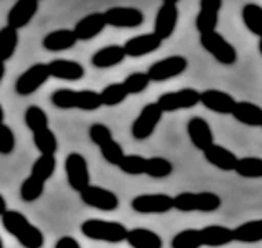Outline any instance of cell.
I'll return each instance as SVG.
<instances>
[{"label":"cell","mask_w":262,"mask_h":248,"mask_svg":"<svg viewBox=\"0 0 262 248\" xmlns=\"http://www.w3.org/2000/svg\"><path fill=\"white\" fill-rule=\"evenodd\" d=\"M4 228L18 240V243L25 248H43L45 235L43 232L35 227L27 217L18 210H7L2 217Z\"/></svg>","instance_id":"cell-1"},{"label":"cell","mask_w":262,"mask_h":248,"mask_svg":"<svg viewBox=\"0 0 262 248\" xmlns=\"http://www.w3.org/2000/svg\"><path fill=\"white\" fill-rule=\"evenodd\" d=\"M51 103L59 109L96 111L102 106L101 94L94 89H56L55 93H51Z\"/></svg>","instance_id":"cell-2"},{"label":"cell","mask_w":262,"mask_h":248,"mask_svg":"<svg viewBox=\"0 0 262 248\" xmlns=\"http://www.w3.org/2000/svg\"><path fill=\"white\" fill-rule=\"evenodd\" d=\"M81 234L89 240L107 243H121L127 240L129 228L121 222L102 220V219H88L81 223Z\"/></svg>","instance_id":"cell-3"},{"label":"cell","mask_w":262,"mask_h":248,"mask_svg":"<svg viewBox=\"0 0 262 248\" xmlns=\"http://www.w3.org/2000/svg\"><path fill=\"white\" fill-rule=\"evenodd\" d=\"M221 197L218 194L201 190V192H180L173 197V208L178 212H216L221 207Z\"/></svg>","instance_id":"cell-4"},{"label":"cell","mask_w":262,"mask_h":248,"mask_svg":"<svg viewBox=\"0 0 262 248\" xmlns=\"http://www.w3.org/2000/svg\"><path fill=\"white\" fill-rule=\"evenodd\" d=\"M200 43L216 62L231 66L237 62V51L220 32H209L205 35H200Z\"/></svg>","instance_id":"cell-5"},{"label":"cell","mask_w":262,"mask_h":248,"mask_svg":"<svg viewBox=\"0 0 262 248\" xmlns=\"http://www.w3.org/2000/svg\"><path fill=\"white\" fill-rule=\"evenodd\" d=\"M163 118V111L157 103H147L144 108L140 109L139 116L136 118V121L132 123L130 134L134 139L137 141H145L155 132L157 126L160 124Z\"/></svg>","instance_id":"cell-6"},{"label":"cell","mask_w":262,"mask_h":248,"mask_svg":"<svg viewBox=\"0 0 262 248\" xmlns=\"http://www.w3.org/2000/svg\"><path fill=\"white\" fill-rule=\"evenodd\" d=\"M64 172L68 179V185L73 190L83 192L91 185V176H89V165L83 154L70 152L64 159Z\"/></svg>","instance_id":"cell-7"},{"label":"cell","mask_w":262,"mask_h":248,"mask_svg":"<svg viewBox=\"0 0 262 248\" xmlns=\"http://www.w3.org/2000/svg\"><path fill=\"white\" fill-rule=\"evenodd\" d=\"M200 91L194 88H182L177 91H168L159 96L155 103L163 112H173L180 109H191L200 104Z\"/></svg>","instance_id":"cell-8"},{"label":"cell","mask_w":262,"mask_h":248,"mask_svg":"<svg viewBox=\"0 0 262 248\" xmlns=\"http://www.w3.org/2000/svg\"><path fill=\"white\" fill-rule=\"evenodd\" d=\"M50 68L48 63H35L25 70L15 81V93L20 96L33 94L50 80Z\"/></svg>","instance_id":"cell-9"},{"label":"cell","mask_w":262,"mask_h":248,"mask_svg":"<svg viewBox=\"0 0 262 248\" xmlns=\"http://www.w3.org/2000/svg\"><path fill=\"white\" fill-rule=\"evenodd\" d=\"M188 68V60L182 55H173V56H167L162 58L159 62L152 63V66L148 68V77L152 81L162 83V81H168L175 77L183 74Z\"/></svg>","instance_id":"cell-10"},{"label":"cell","mask_w":262,"mask_h":248,"mask_svg":"<svg viewBox=\"0 0 262 248\" xmlns=\"http://www.w3.org/2000/svg\"><path fill=\"white\" fill-rule=\"evenodd\" d=\"M134 212L152 215V214H167L173 208V197L168 194H140L130 200Z\"/></svg>","instance_id":"cell-11"},{"label":"cell","mask_w":262,"mask_h":248,"mask_svg":"<svg viewBox=\"0 0 262 248\" xmlns=\"http://www.w3.org/2000/svg\"><path fill=\"white\" fill-rule=\"evenodd\" d=\"M178 4L177 2H163L155 15V24H154V33L160 36L162 40L170 39L175 33V28L178 24Z\"/></svg>","instance_id":"cell-12"},{"label":"cell","mask_w":262,"mask_h":248,"mask_svg":"<svg viewBox=\"0 0 262 248\" xmlns=\"http://www.w3.org/2000/svg\"><path fill=\"white\" fill-rule=\"evenodd\" d=\"M79 197L88 207L102 210V212H112V210H116L119 207L117 195L112 190L104 189V187H99V185L91 184L88 189H84L79 194Z\"/></svg>","instance_id":"cell-13"},{"label":"cell","mask_w":262,"mask_h":248,"mask_svg":"<svg viewBox=\"0 0 262 248\" xmlns=\"http://www.w3.org/2000/svg\"><path fill=\"white\" fill-rule=\"evenodd\" d=\"M109 27L137 28L144 24V13L136 7H111L104 12Z\"/></svg>","instance_id":"cell-14"},{"label":"cell","mask_w":262,"mask_h":248,"mask_svg":"<svg viewBox=\"0 0 262 248\" xmlns=\"http://www.w3.org/2000/svg\"><path fill=\"white\" fill-rule=\"evenodd\" d=\"M186 132L191 141V144L198 149V151H206L209 146L214 144V134L209 123L201 116H193L188 124H186Z\"/></svg>","instance_id":"cell-15"},{"label":"cell","mask_w":262,"mask_h":248,"mask_svg":"<svg viewBox=\"0 0 262 248\" xmlns=\"http://www.w3.org/2000/svg\"><path fill=\"white\" fill-rule=\"evenodd\" d=\"M38 9V0H18L7 13V27L17 30V32L20 28H25L32 22Z\"/></svg>","instance_id":"cell-16"},{"label":"cell","mask_w":262,"mask_h":248,"mask_svg":"<svg viewBox=\"0 0 262 248\" xmlns=\"http://www.w3.org/2000/svg\"><path fill=\"white\" fill-rule=\"evenodd\" d=\"M200 103L203 106L218 115H233L236 108V100L229 93L221 89H205L200 94Z\"/></svg>","instance_id":"cell-17"},{"label":"cell","mask_w":262,"mask_h":248,"mask_svg":"<svg viewBox=\"0 0 262 248\" xmlns=\"http://www.w3.org/2000/svg\"><path fill=\"white\" fill-rule=\"evenodd\" d=\"M221 7H223L221 0H201L200 12L196 15V20H194V27H196L200 35L216 32Z\"/></svg>","instance_id":"cell-18"},{"label":"cell","mask_w":262,"mask_h":248,"mask_svg":"<svg viewBox=\"0 0 262 248\" xmlns=\"http://www.w3.org/2000/svg\"><path fill=\"white\" fill-rule=\"evenodd\" d=\"M162 39L157 36L154 32L152 33H142L137 36H132L125 42L124 45V50H125V55L127 56H132V58H140V56H145V55H150L154 51H157L162 47Z\"/></svg>","instance_id":"cell-19"},{"label":"cell","mask_w":262,"mask_h":248,"mask_svg":"<svg viewBox=\"0 0 262 248\" xmlns=\"http://www.w3.org/2000/svg\"><path fill=\"white\" fill-rule=\"evenodd\" d=\"M106 27H107V22H106V17H104V12H93L81 20H78L76 25L73 28V32L76 33L78 42L79 40L88 42L99 35Z\"/></svg>","instance_id":"cell-20"},{"label":"cell","mask_w":262,"mask_h":248,"mask_svg":"<svg viewBox=\"0 0 262 248\" xmlns=\"http://www.w3.org/2000/svg\"><path fill=\"white\" fill-rule=\"evenodd\" d=\"M51 78L56 80H64V81H78L86 74L84 66L79 62L74 60H66V58H56L51 60L48 63Z\"/></svg>","instance_id":"cell-21"},{"label":"cell","mask_w":262,"mask_h":248,"mask_svg":"<svg viewBox=\"0 0 262 248\" xmlns=\"http://www.w3.org/2000/svg\"><path fill=\"white\" fill-rule=\"evenodd\" d=\"M203 156L208 164H211L213 167L220 169L223 172H234L237 161H239L237 156L233 151H229V149H226L224 146H220V144L209 146L203 152Z\"/></svg>","instance_id":"cell-22"},{"label":"cell","mask_w":262,"mask_h":248,"mask_svg":"<svg viewBox=\"0 0 262 248\" xmlns=\"http://www.w3.org/2000/svg\"><path fill=\"white\" fill-rule=\"evenodd\" d=\"M200 232L203 246L220 248L234 242V228H229L226 225H208V227L200 228Z\"/></svg>","instance_id":"cell-23"},{"label":"cell","mask_w":262,"mask_h":248,"mask_svg":"<svg viewBox=\"0 0 262 248\" xmlns=\"http://www.w3.org/2000/svg\"><path fill=\"white\" fill-rule=\"evenodd\" d=\"M76 43H78V36L70 28L53 30V32L45 35V39L41 42L43 48L48 51H64L73 48Z\"/></svg>","instance_id":"cell-24"},{"label":"cell","mask_w":262,"mask_h":248,"mask_svg":"<svg viewBox=\"0 0 262 248\" xmlns=\"http://www.w3.org/2000/svg\"><path fill=\"white\" fill-rule=\"evenodd\" d=\"M125 50L121 45H107L96 51L91 56V63L96 68H112V66L121 65L125 60Z\"/></svg>","instance_id":"cell-25"},{"label":"cell","mask_w":262,"mask_h":248,"mask_svg":"<svg viewBox=\"0 0 262 248\" xmlns=\"http://www.w3.org/2000/svg\"><path fill=\"white\" fill-rule=\"evenodd\" d=\"M231 116L241 124L252 126V127H262V108L256 103L237 101Z\"/></svg>","instance_id":"cell-26"},{"label":"cell","mask_w":262,"mask_h":248,"mask_svg":"<svg viewBox=\"0 0 262 248\" xmlns=\"http://www.w3.org/2000/svg\"><path fill=\"white\" fill-rule=\"evenodd\" d=\"M127 243L132 248H163L162 237L148 228H132L127 235Z\"/></svg>","instance_id":"cell-27"},{"label":"cell","mask_w":262,"mask_h":248,"mask_svg":"<svg viewBox=\"0 0 262 248\" xmlns=\"http://www.w3.org/2000/svg\"><path fill=\"white\" fill-rule=\"evenodd\" d=\"M234 242L257 243L262 242V219L249 220L234 228Z\"/></svg>","instance_id":"cell-28"},{"label":"cell","mask_w":262,"mask_h":248,"mask_svg":"<svg viewBox=\"0 0 262 248\" xmlns=\"http://www.w3.org/2000/svg\"><path fill=\"white\" fill-rule=\"evenodd\" d=\"M241 17L246 28L252 35L262 36V7L259 4H246L241 10Z\"/></svg>","instance_id":"cell-29"},{"label":"cell","mask_w":262,"mask_h":248,"mask_svg":"<svg viewBox=\"0 0 262 248\" xmlns=\"http://www.w3.org/2000/svg\"><path fill=\"white\" fill-rule=\"evenodd\" d=\"M20 35L17 30L10 27L0 28V62L5 63L15 55V50L18 47Z\"/></svg>","instance_id":"cell-30"},{"label":"cell","mask_w":262,"mask_h":248,"mask_svg":"<svg viewBox=\"0 0 262 248\" xmlns=\"http://www.w3.org/2000/svg\"><path fill=\"white\" fill-rule=\"evenodd\" d=\"M33 144L40 151V156H55L58 151V138L50 127L33 134Z\"/></svg>","instance_id":"cell-31"},{"label":"cell","mask_w":262,"mask_h":248,"mask_svg":"<svg viewBox=\"0 0 262 248\" xmlns=\"http://www.w3.org/2000/svg\"><path fill=\"white\" fill-rule=\"evenodd\" d=\"M99 94H101L102 106H109V108L124 103L125 98L129 96L124 83H111V85H107L102 91H99Z\"/></svg>","instance_id":"cell-32"},{"label":"cell","mask_w":262,"mask_h":248,"mask_svg":"<svg viewBox=\"0 0 262 248\" xmlns=\"http://www.w3.org/2000/svg\"><path fill=\"white\" fill-rule=\"evenodd\" d=\"M171 248H201V232L198 228H185L171 238Z\"/></svg>","instance_id":"cell-33"},{"label":"cell","mask_w":262,"mask_h":248,"mask_svg":"<svg viewBox=\"0 0 262 248\" xmlns=\"http://www.w3.org/2000/svg\"><path fill=\"white\" fill-rule=\"evenodd\" d=\"M56 169V157L55 156H40L32 165V174L36 179H40L41 182L47 184V180H50L55 174Z\"/></svg>","instance_id":"cell-34"},{"label":"cell","mask_w":262,"mask_h":248,"mask_svg":"<svg viewBox=\"0 0 262 248\" xmlns=\"http://www.w3.org/2000/svg\"><path fill=\"white\" fill-rule=\"evenodd\" d=\"M25 124L33 134L40 132L43 129H48V115L40 106H28L25 111Z\"/></svg>","instance_id":"cell-35"},{"label":"cell","mask_w":262,"mask_h":248,"mask_svg":"<svg viewBox=\"0 0 262 248\" xmlns=\"http://www.w3.org/2000/svg\"><path fill=\"white\" fill-rule=\"evenodd\" d=\"M173 172V164L165 157H147L145 174L154 179H165Z\"/></svg>","instance_id":"cell-36"},{"label":"cell","mask_w":262,"mask_h":248,"mask_svg":"<svg viewBox=\"0 0 262 248\" xmlns=\"http://www.w3.org/2000/svg\"><path fill=\"white\" fill-rule=\"evenodd\" d=\"M45 192V182L33 176H28L20 185V199L24 202H35L38 200Z\"/></svg>","instance_id":"cell-37"},{"label":"cell","mask_w":262,"mask_h":248,"mask_svg":"<svg viewBox=\"0 0 262 248\" xmlns=\"http://www.w3.org/2000/svg\"><path fill=\"white\" fill-rule=\"evenodd\" d=\"M234 172L246 179H259L262 177V159L260 157H241Z\"/></svg>","instance_id":"cell-38"},{"label":"cell","mask_w":262,"mask_h":248,"mask_svg":"<svg viewBox=\"0 0 262 248\" xmlns=\"http://www.w3.org/2000/svg\"><path fill=\"white\" fill-rule=\"evenodd\" d=\"M145 165L147 157L140 154H125L121 164H119V169L127 176H142L145 174Z\"/></svg>","instance_id":"cell-39"},{"label":"cell","mask_w":262,"mask_h":248,"mask_svg":"<svg viewBox=\"0 0 262 248\" xmlns=\"http://www.w3.org/2000/svg\"><path fill=\"white\" fill-rule=\"evenodd\" d=\"M150 81L152 80H150V77H148V73L136 71V73H130L122 83H124V86H125L129 94H140L148 88Z\"/></svg>","instance_id":"cell-40"},{"label":"cell","mask_w":262,"mask_h":248,"mask_svg":"<svg viewBox=\"0 0 262 248\" xmlns=\"http://www.w3.org/2000/svg\"><path fill=\"white\" fill-rule=\"evenodd\" d=\"M99 151H101V156H102L104 161H106L107 164H111V165H117V167H119V164H121V161L124 159V156H125L122 146L119 144L116 139H112V141L107 142V144H104L102 147H99Z\"/></svg>","instance_id":"cell-41"},{"label":"cell","mask_w":262,"mask_h":248,"mask_svg":"<svg viewBox=\"0 0 262 248\" xmlns=\"http://www.w3.org/2000/svg\"><path fill=\"white\" fill-rule=\"evenodd\" d=\"M89 139H91L97 147H102L104 144H107L109 141H112V131L106 124L96 123L89 127Z\"/></svg>","instance_id":"cell-42"},{"label":"cell","mask_w":262,"mask_h":248,"mask_svg":"<svg viewBox=\"0 0 262 248\" xmlns=\"http://www.w3.org/2000/svg\"><path fill=\"white\" fill-rule=\"evenodd\" d=\"M15 149V134L10 126L0 124V154L9 156Z\"/></svg>","instance_id":"cell-43"},{"label":"cell","mask_w":262,"mask_h":248,"mask_svg":"<svg viewBox=\"0 0 262 248\" xmlns=\"http://www.w3.org/2000/svg\"><path fill=\"white\" fill-rule=\"evenodd\" d=\"M55 248H81L79 242L74 237H61L58 238V242L55 243Z\"/></svg>","instance_id":"cell-44"},{"label":"cell","mask_w":262,"mask_h":248,"mask_svg":"<svg viewBox=\"0 0 262 248\" xmlns=\"http://www.w3.org/2000/svg\"><path fill=\"white\" fill-rule=\"evenodd\" d=\"M7 202H5V199H4V195L0 194V217H4V214L7 212Z\"/></svg>","instance_id":"cell-45"},{"label":"cell","mask_w":262,"mask_h":248,"mask_svg":"<svg viewBox=\"0 0 262 248\" xmlns=\"http://www.w3.org/2000/svg\"><path fill=\"white\" fill-rule=\"evenodd\" d=\"M4 77H5V63L0 62V83H2Z\"/></svg>","instance_id":"cell-46"},{"label":"cell","mask_w":262,"mask_h":248,"mask_svg":"<svg viewBox=\"0 0 262 248\" xmlns=\"http://www.w3.org/2000/svg\"><path fill=\"white\" fill-rule=\"evenodd\" d=\"M4 119H5V112H4L2 104H0V124H4Z\"/></svg>","instance_id":"cell-47"},{"label":"cell","mask_w":262,"mask_h":248,"mask_svg":"<svg viewBox=\"0 0 262 248\" xmlns=\"http://www.w3.org/2000/svg\"><path fill=\"white\" fill-rule=\"evenodd\" d=\"M259 51H260V55H262V36L259 39Z\"/></svg>","instance_id":"cell-48"},{"label":"cell","mask_w":262,"mask_h":248,"mask_svg":"<svg viewBox=\"0 0 262 248\" xmlns=\"http://www.w3.org/2000/svg\"><path fill=\"white\" fill-rule=\"evenodd\" d=\"M0 248H4V242H2V237H0Z\"/></svg>","instance_id":"cell-49"}]
</instances>
